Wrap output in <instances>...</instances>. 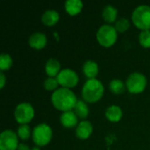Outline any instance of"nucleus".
I'll list each match as a JSON object with an SVG mask.
<instances>
[{
	"label": "nucleus",
	"mask_w": 150,
	"mask_h": 150,
	"mask_svg": "<svg viewBox=\"0 0 150 150\" xmlns=\"http://www.w3.org/2000/svg\"><path fill=\"white\" fill-rule=\"evenodd\" d=\"M115 29L118 33H125L127 32L130 27V22L127 18H121L118 19L115 23Z\"/></svg>",
	"instance_id": "23"
},
{
	"label": "nucleus",
	"mask_w": 150,
	"mask_h": 150,
	"mask_svg": "<svg viewBox=\"0 0 150 150\" xmlns=\"http://www.w3.org/2000/svg\"><path fill=\"white\" fill-rule=\"evenodd\" d=\"M126 87V83L120 79H113L109 83V89L114 94H122L125 91Z\"/></svg>",
	"instance_id": "20"
},
{
	"label": "nucleus",
	"mask_w": 150,
	"mask_h": 150,
	"mask_svg": "<svg viewBox=\"0 0 150 150\" xmlns=\"http://www.w3.org/2000/svg\"><path fill=\"white\" fill-rule=\"evenodd\" d=\"M52 136V129L46 123H40L37 125L32 132L33 141L38 147H44L47 145L51 142Z\"/></svg>",
	"instance_id": "5"
},
{
	"label": "nucleus",
	"mask_w": 150,
	"mask_h": 150,
	"mask_svg": "<svg viewBox=\"0 0 150 150\" xmlns=\"http://www.w3.org/2000/svg\"><path fill=\"white\" fill-rule=\"evenodd\" d=\"M45 70L48 77H56L62 70L59 61L54 58L48 59L45 65Z\"/></svg>",
	"instance_id": "14"
},
{
	"label": "nucleus",
	"mask_w": 150,
	"mask_h": 150,
	"mask_svg": "<svg viewBox=\"0 0 150 150\" xmlns=\"http://www.w3.org/2000/svg\"><path fill=\"white\" fill-rule=\"evenodd\" d=\"M102 17L104 20L109 24L117 21L118 10L112 5H106L102 11Z\"/></svg>",
	"instance_id": "18"
},
{
	"label": "nucleus",
	"mask_w": 150,
	"mask_h": 150,
	"mask_svg": "<svg viewBox=\"0 0 150 150\" xmlns=\"http://www.w3.org/2000/svg\"><path fill=\"white\" fill-rule=\"evenodd\" d=\"M126 86L127 91L132 94L142 93L147 87V78L142 73H132L127 79Z\"/></svg>",
	"instance_id": "6"
},
{
	"label": "nucleus",
	"mask_w": 150,
	"mask_h": 150,
	"mask_svg": "<svg viewBox=\"0 0 150 150\" xmlns=\"http://www.w3.org/2000/svg\"><path fill=\"white\" fill-rule=\"evenodd\" d=\"M104 92V85L99 80L88 79L82 88V98L86 103H96L102 98Z\"/></svg>",
	"instance_id": "2"
},
{
	"label": "nucleus",
	"mask_w": 150,
	"mask_h": 150,
	"mask_svg": "<svg viewBox=\"0 0 150 150\" xmlns=\"http://www.w3.org/2000/svg\"><path fill=\"white\" fill-rule=\"evenodd\" d=\"M44 88L48 91H54L57 90L59 83L58 81L56 79V77H47L45 81H44Z\"/></svg>",
	"instance_id": "25"
},
{
	"label": "nucleus",
	"mask_w": 150,
	"mask_h": 150,
	"mask_svg": "<svg viewBox=\"0 0 150 150\" xmlns=\"http://www.w3.org/2000/svg\"><path fill=\"white\" fill-rule=\"evenodd\" d=\"M98 42L105 47H110L115 44L118 39V32L114 26L107 24L98 28L96 33Z\"/></svg>",
	"instance_id": "4"
},
{
	"label": "nucleus",
	"mask_w": 150,
	"mask_h": 150,
	"mask_svg": "<svg viewBox=\"0 0 150 150\" xmlns=\"http://www.w3.org/2000/svg\"><path fill=\"white\" fill-rule=\"evenodd\" d=\"M18 134L12 130H4L0 134V150H17L18 146Z\"/></svg>",
	"instance_id": "9"
},
{
	"label": "nucleus",
	"mask_w": 150,
	"mask_h": 150,
	"mask_svg": "<svg viewBox=\"0 0 150 150\" xmlns=\"http://www.w3.org/2000/svg\"><path fill=\"white\" fill-rule=\"evenodd\" d=\"M65 11L70 16H76L79 14L83 7V4L81 0H67L65 2Z\"/></svg>",
	"instance_id": "15"
},
{
	"label": "nucleus",
	"mask_w": 150,
	"mask_h": 150,
	"mask_svg": "<svg viewBox=\"0 0 150 150\" xmlns=\"http://www.w3.org/2000/svg\"><path fill=\"white\" fill-rule=\"evenodd\" d=\"M31 150H40V147H38V146H34L33 148L31 149Z\"/></svg>",
	"instance_id": "28"
},
{
	"label": "nucleus",
	"mask_w": 150,
	"mask_h": 150,
	"mask_svg": "<svg viewBox=\"0 0 150 150\" xmlns=\"http://www.w3.org/2000/svg\"><path fill=\"white\" fill-rule=\"evenodd\" d=\"M17 150H31V149L29 148L28 145H26L25 143H19Z\"/></svg>",
	"instance_id": "27"
},
{
	"label": "nucleus",
	"mask_w": 150,
	"mask_h": 150,
	"mask_svg": "<svg viewBox=\"0 0 150 150\" xmlns=\"http://www.w3.org/2000/svg\"><path fill=\"white\" fill-rule=\"evenodd\" d=\"M34 117V109L29 103H20L14 110V118L20 125H27Z\"/></svg>",
	"instance_id": "7"
},
{
	"label": "nucleus",
	"mask_w": 150,
	"mask_h": 150,
	"mask_svg": "<svg viewBox=\"0 0 150 150\" xmlns=\"http://www.w3.org/2000/svg\"><path fill=\"white\" fill-rule=\"evenodd\" d=\"M98 71V65L94 61L88 60L83 65V72L88 79H95Z\"/></svg>",
	"instance_id": "13"
},
{
	"label": "nucleus",
	"mask_w": 150,
	"mask_h": 150,
	"mask_svg": "<svg viewBox=\"0 0 150 150\" xmlns=\"http://www.w3.org/2000/svg\"><path fill=\"white\" fill-rule=\"evenodd\" d=\"M12 66V58L8 54H2L0 55V69L1 72L6 71Z\"/></svg>",
	"instance_id": "21"
},
{
	"label": "nucleus",
	"mask_w": 150,
	"mask_h": 150,
	"mask_svg": "<svg viewBox=\"0 0 150 150\" xmlns=\"http://www.w3.org/2000/svg\"><path fill=\"white\" fill-rule=\"evenodd\" d=\"M60 122L65 128H73L79 124L78 117L73 111L62 112L60 117Z\"/></svg>",
	"instance_id": "12"
},
{
	"label": "nucleus",
	"mask_w": 150,
	"mask_h": 150,
	"mask_svg": "<svg viewBox=\"0 0 150 150\" xmlns=\"http://www.w3.org/2000/svg\"><path fill=\"white\" fill-rule=\"evenodd\" d=\"M132 21L140 30H150V6L142 4L137 6L132 13Z\"/></svg>",
	"instance_id": "3"
},
{
	"label": "nucleus",
	"mask_w": 150,
	"mask_h": 150,
	"mask_svg": "<svg viewBox=\"0 0 150 150\" xmlns=\"http://www.w3.org/2000/svg\"><path fill=\"white\" fill-rule=\"evenodd\" d=\"M18 137L22 141H26L32 135V132L30 127L28 125H20L17 131Z\"/></svg>",
	"instance_id": "22"
},
{
	"label": "nucleus",
	"mask_w": 150,
	"mask_h": 150,
	"mask_svg": "<svg viewBox=\"0 0 150 150\" xmlns=\"http://www.w3.org/2000/svg\"><path fill=\"white\" fill-rule=\"evenodd\" d=\"M139 42L145 48L150 47V30L142 31L139 34Z\"/></svg>",
	"instance_id": "24"
},
{
	"label": "nucleus",
	"mask_w": 150,
	"mask_h": 150,
	"mask_svg": "<svg viewBox=\"0 0 150 150\" xmlns=\"http://www.w3.org/2000/svg\"><path fill=\"white\" fill-rule=\"evenodd\" d=\"M47 39L46 34L40 32L32 33L28 39L29 46L36 50H40L44 48L47 45Z\"/></svg>",
	"instance_id": "10"
},
{
	"label": "nucleus",
	"mask_w": 150,
	"mask_h": 150,
	"mask_svg": "<svg viewBox=\"0 0 150 150\" xmlns=\"http://www.w3.org/2000/svg\"><path fill=\"white\" fill-rule=\"evenodd\" d=\"M56 79L58 81L59 85H61L62 88L66 89H71L76 87L79 81L78 76L76 71L70 69H62L59 75L56 76Z\"/></svg>",
	"instance_id": "8"
},
{
	"label": "nucleus",
	"mask_w": 150,
	"mask_h": 150,
	"mask_svg": "<svg viewBox=\"0 0 150 150\" xmlns=\"http://www.w3.org/2000/svg\"><path fill=\"white\" fill-rule=\"evenodd\" d=\"M5 81H6L5 76H4V72H1V73H0V88H1V89H3V88L4 87Z\"/></svg>",
	"instance_id": "26"
},
{
	"label": "nucleus",
	"mask_w": 150,
	"mask_h": 150,
	"mask_svg": "<svg viewBox=\"0 0 150 150\" xmlns=\"http://www.w3.org/2000/svg\"><path fill=\"white\" fill-rule=\"evenodd\" d=\"M93 132L92 124L88 120H82L76 127V134L80 140H87Z\"/></svg>",
	"instance_id": "11"
},
{
	"label": "nucleus",
	"mask_w": 150,
	"mask_h": 150,
	"mask_svg": "<svg viewBox=\"0 0 150 150\" xmlns=\"http://www.w3.org/2000/svg\"><path fill=\"white\" fill-rule=\"evenodd\" d=\"M122 115L123 112L121 108L115 105L109 106L105 111V117L110 122H113V123L119 122L121 120Z\"/></svg>",
	"instance_id": "17"
},
{
	"label": "nucleus",
	"mask_w": 150,
	"mask_h": 150,
	"mask_svg": "<svg viewBox=\"0 0 150 150\" xmlns=\"http://www.w3.org/2000/svg\"><path fill=\"white\" fill-rule=\"evenodd\" d=\"M74 112L76 114V116L79 119H82V120L86 119L90 112V110L86 102L83 100H78L74 108Z\"/></svg>",
	"instance_id": "19"
},
{
	"label": "nucleus",
	"mask_w": 150,
	"mask_h": 150,
	"mask_svg": "<svg viewBox=\"0 0 150 150\" xmlns=\"http://www.w3.org/2000/svg\"><path fill=\"white\" fill-rule=\"evenodd\" d=\"M77 101L76 94L70 89L61 87L54 91L51 96L54 107L62 112L74 110Z\"/></svg>",
	"instance_id": "1"
},
{
	"label": "nucleus",
	"mask_w": 150,
	"mask_h": 150,
	"mask_svg": "<svg viewBox=\"0 0 150 150\" xmlns=\"http://www.w3.org/2000/svg\"><path fill=\"white\" fill-rule=\"evenodd\" d=\"M59 19H60V15L58 11L54 10H47L41 16V21L47 26H53L56 25Z\"/></svg>",
	"instance_id": "16"
}]
</instances>
